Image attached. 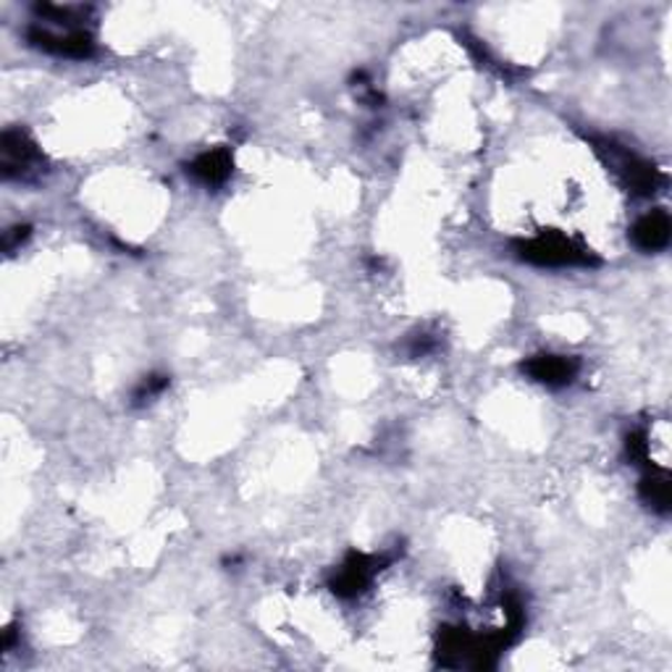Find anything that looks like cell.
<instances>
[{
    "instance_id": "cell-4",
    "label": "cell",
    "mask_w": 672,
    "mask_h": 672,
    "mask_svg": "<svg viewBox=\"0 0 672 672\" xmlns=\"http://www.w3.org/2000/svg\"><path fill=\"white\" fill-rule=\"evenodd\" d=\"M391 562V557L386 554H366V552H353L347 554V560L339 564V570L332 576V591L339 599H357L360 593H366L374 583V578L381 573L386 564Z\"/></svg>"
},
{
    "instance_id": "cell-11",
    "label": "cell",
    "mask_w": 672,
    "mask_h": 672,
    "mask_svg": "<svg viewBox=\"0 0 672 672\" xmlns=\"http://www.w3.org/2000/svg\"><path fill=\"white\" fill-rule=\"evenodd\" d=\"M27 237H30V226L9 228V232L3 234V250H6V253H13V250H17Z\"/></svg>"
},
{
    "instance_id": "cell-9",
    "label": "cell",
    "mask_w": 672,
    "mask_h": 672,
    "mask_svg": "<svg viewBox=\"0 0 672 672\" xmlns=\"http://www.w3.org/2000/svg\"><path fill=\"white\" fill-rule=\"evenodd\" d=\"M641 499H643V505H649L652 507L654 512H662V515H668L670 512V502H672V497H670V478H668V474H662V470H649L646 476L641 478Z\"/></svg>"
},
{
    "instance_id": "cell-8",
    "label": "cell",
    "mask_w": 672,
    "mask_h": 672,
    "mask_svg": "<svg viewBox=\"0 0 672 672\" xmlns=\"http://www.w3.org/2000/svg\"><path fill=\"white\" fill-rule=\"evenodd\" d=\"M232 171H234V159L226 147L208 150V153L197 155V159L187 166V174L192 179H197L200 184H205V187H221V184H226Z\"/></svg>"
},
{
    "instance_id": "cell-7",
    "label": "cell",
    "mask_w": 672,
    "mask_h": 672,
    "mask_svg": "<svg viewBox=\"0 0 672 672\" xmlns=\"http://www.w3.org/2000/svg\"><path fill=\"white\" fill-rule=\"evenodd\" d=\"M670 232H672L670 216L656 208L635 221L631 228V240L641 253H660V250L670 245Z\"/></svg>"
},
{
    "instance_id": "cell-1",
    "label": "cell",
    "mask_w": 672,
    "mask_h": 672,
    "mask_svg": "<svg viewBox=\"0 0 672 672\" xmlns=\"http://www.w3.org/2000/svg\"><path fill=\"white\" fill-rule=\"evenodd\" d=\"M515 253H518L520 261L541 268H573V266H593V263H597L591 250H586L583 245H578V242L564 237V234H554V232L518 242V245H515Z\"/></svg>"
},
{
    "instance_id": "cell-3",
    "label": "cell",
    "mask_w": 672,
    "mask_h": 672,
    "mask_svg": "<svg viewBox=\"0 0 672 672\" xmlns=\"http://www.w3.org/2000/svg\"><path fill=\"white\" fill-rule=\"evenodd\" d=\"M597 153L607 161V166L612 171H618L623 176V182L639 195H654L656 190L664 184V176L660 174V169L654 163L639 159V155L628 153L625 147L614 145L612 140H597Z\"/></svg>"
},
{
    "instance_id": "cell-5",
    "label": "cell",
    "mask_w": 672,
    "mask_h": 672,
    "mask_svg": "<svg viewBox=\"0 0 672 672\" xmlns=\"http://www.w3.org/2000/svg\"><path fill=\"white\" fill-rule=\"evenodd\" d=\"M0 169H3L6 179H19V182H30V179H38L42 171V153L38 145L27 138L24 132L19 129H9L0 140Z\"/></svg>"
},
{
    "instance_id": "cell-6",
    "label": "cell",
    "mask_w": 672,
    "mask_h": 672,
    "mask_svg": "<svg viewBox=\"0 0 672 672\" xmlns=\"http://www.w3.org/2000/svg\"><path fill=\"white\" fill-rule=\"evenodd\" d=\"M523 374L536 384H544L549 389H562L576 381L581 363L568 355H533L523 363Z\"/></svg>"
},
{
    "instance_id": "cell-2",
    "label": "cell",
    "mask_w": 672,
    "mask_h": 672,
    "mask_svg": "<svg viewBox=\"0 0 672 672\" xmlns=\"http://www.w3.org/2000/svg\"><path fill=\"white\" fill-rule=\"evenodd\" d=\"M50 21H34L27 30V40L30 45L45 50V53L61 55V59H77L84 61L95 53V38L80 24H53Z\"/></svg>"
},
{
    "instance_id": "cell-10",
    "label": "cell",
    "mask_w": 672,
    "mask_h": 672,
    "mask_svg": "<svg viewBox=\"0 0 672 672\" xmlns=\"http://www.w3.org/2000/svg\"><path fill=\"white\" fill-rule=\"evenodd\" d=\"M169 384H171V378H169L166 374H153V376H145V378H142V381H140L138 389H134V395H132V405H134V407H142V405L153 403L155 397H161L163 391L169 389Z\"/></svg>"
}]
</instances>
